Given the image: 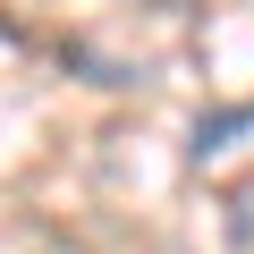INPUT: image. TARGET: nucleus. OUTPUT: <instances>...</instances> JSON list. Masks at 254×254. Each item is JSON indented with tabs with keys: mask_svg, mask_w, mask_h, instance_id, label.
I'll list each match as a JSON object with an SVG mask.
<instances>
[{
	"mask_svg": "<svg viewBox=\"0 0 254 254\" xmlns=\"http://www.w3.org/2000/svg\"><path fill=\"white\" fill-rule=\"evenodd\" d=\"M237 136H254V102H212V110H195V127H187V161L203 170V161H220Z\"/></svg>",
	"mask_w": 254,
	"mask_h": 254,
	"instance_id": "1",
	"label": "nucleus"
},
{
	"mask_svg": "<svg viewBox=\"0 0 254 254\" xmlns=\"http://www.w3.org/2000/svg\"><path fill=\"white\" fill-rule=\"evenodd\" d=\"M161 9H187V0H161Z\"/></svg>",
	"mask_w": 254,
	"mask_h": 254,
	"instance_id": "2",
	"label": "nucleus"
}]
</instances>
